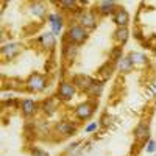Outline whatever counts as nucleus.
<instances>
[{
  "mask_svg": "<svg viewBox=\"0 0 156 156\" xmlns=\"http://www.w3.org/2000/svg\"><path fill=\"white\" fill-rule=\"evenodd\" d=\"M128 56H129V59L133 61V64H145L148 61L147 56L144 53H140V51H131Z\"/></svg>",
  "mask_w": 156,
  "mask_h": 156,
  "instance_id": "obj_21",
  "label": "nucleus"
},
{
  "mask_svg": "<svg viewBox=\"0 0 156 156\" xmlns=\"http://www.w3.org/2000/svg\"><path fill=\"white\" fill-rule=\"evenodd\" d=\"M55 129L59 133V134H62V136H70V134H73L75 131H76V126L75 125H72L70 122H58L56 125H55Z\"/></svg>",
  "mask_w": 156,
  "mask_h": 156,
  "instance_id": "obj_13",
  "label": "nucleus"
},
{
  "mask_svg": "<svg viewBox=\"0 0 156 156\" xmlns=\"http://www.w3.org/2000/svg\"><path fill=\"white\" fill-rule=\"evenodd\" d=\"M154 53H156V50H154Z\"/></svg>",
  "mask_w": 156,
  "mask_h": 156,
  "instance_id": "obj_31",
  "label": "nucleus"
},
{
  "mask_svg": "<svg viewBox=\"0 0 156 156\" xmlns=\"http://www.w3.org/2000/svg\"><path fill=\"white\" fill-rule=\"evenodd\" d=\"M112 122H114V117L109 115L108 112H105L101 115V119H100V125H103V126H109Z\"/></svg>",
  "mask_w": 156,
  "mask_h": 156,
  "instance_id": "obj_25",
  "label": "nucleus"
},
{
  "mask_svg": "<svg viewBox=\"0 0 156 156\" xmlns=\"http://www.w3.org/2000/svg\"><path fill=\"white\" fill-rule=\"evenodd\" d=\"M62 16L59 14V12H53V14H50L48 16V23H50V27H51V33H53L55 36L59 34L61 28H62Z\"/></svg>",
  "mask_w": 156,
  "mask_h": 156,
  "instance_id": "obj_8",
  "label": "nucleus"
},
{
  "mask_svg": "<svg viewBox=\"0 0 156 156\" xmlns=\"http://www.w3.org/2000/svg\"><path fill=\"white\" fill-rule=\"evenodd\" d=\"M154 156H156V153H154Z\"/></svg>",
  "mask_w": 156,
  "mask_h": 156,
  "instance_id": "obj_32",
  "label": "nucleus"
},
{
  "mask_svg": "<svg viewBox=\"0 0 156 156\" xmlns=\"http://www.w3.org/2000/svg\"><path fill=\"white\" fill-rule=\"evenodd\" d=\"M133 36H134L136 39H139V41L142 39V34H140V31H139L137 28H134V31H133Z\"/></svg>",
  "mask_w": 156,
  "mask_h": 156,
  "instance_id": "obj_29",
  "label": "nucleus"
},
{
  "mask_svg": "<svg viewBox=\"0 0 156 156\" xmlns=\"http://www.w3.org/2000/svg\"><path fill=\"white\" fill-rule=\"evenodd\" d=\"M39 41H41V44H42L45 48H50V50H51V48L55 47V34H53V33H44Z\"/></svg>",
  "mask_w": 156,
  "mask_h": 156,
  "instance_id": "obj_19",
  "label": "nucleus"
},
{
  "mask_svg": "<svg viewBox=\"0 0 156 156\" xmlns=\"http://www.w3.org/2000/svg\"><path fill=\"white\" fill-rule=\"evenodd\" d=\"M27 89L30 90V92H41V90L45 89L47 83H45V78L42 75H39V73H31L30 78L27 80Z\"/></svg>",
  "mask_w": 156,
  "mask_h": 156,
  "instance_id": "obj_2",
  "label": "nucleus"
},
{
  "mask_svg": "<svg viewBox=\"0 0 156 156\" xmlns=\"http://www.w3.org/2000/svg\"><path fill=\"white\" fill-rule=\"evenodd\" d=\"M31 12H33L34 16H37V17H45L47 8H45L44 3H41V2H34V3L31 5Z\"/></svg>",
  "mask_w": 156,
  "mask_h": 156,
  "instance_id": "obj_20",
  "label": "nucleus"
},
{
  "mask_svg": "<svg viewBox=\"0 0 156 156\" xmlns=\"http://www.w3.org/2000/svg\"><path fill=\"white\" fill-rule=\"evenodd\" d=\"M133 67H134V64H133L131 59H129V56H122L119 61H117V69H119L120 72H123V73L131 72Z\"/></svg>",
  "mask_w": 156,
  "mask_h": 156,
  "instance_id": "obj_17",
  "label": "nucleus"
},
{
  "mask_svg": "<svg viewBox=\"0 0 156 156\" xmlns=\"http://www.w3.org/2000/svg\"><path fill=\"white\" fill-rule=\"evenodd\" d=\"M78 55V47L75 44H70L67 39H64L62 44V58L66 61H73Z\"/></svg>",
  "mask_w": 156,
  "mask_h": 156,
  "instance_id": "obj_7",
  "label": "nucleus"
},
{
  "mask_svg": "<svg viewBox=\"0 0 156 156\" xmlns=\"http://www.w3.org/2000/svg\"><path fill=\"white\" fill-rule=\"evenodd\" d=\"M76 5H78V2H75V0H61V2H59V6L64 8L66 11H75V9H78Z\"/></svg>",
  "mask_w": 156,
  "mask_h": 156,
  "instance_id": "obj_24",
  "label": "nucleus"
},
{
  "mask_svg": "<svg viewBox=\"0 0 156 156\" xmlns=\"http://www.w3.org/2000/svg\"><path fill=\"white\" fill-rule=\"evenodd\" d=\"M98 125H100L98 122H92V123H89V125L84 128V133H87V134H89V133L97 131V129H98Z\"/></svg>",
  "mask_w": 156,
  "mask_h": 156,
  "instance_id": "obj_27",
  "label": "nucleus"
},
{
  "mask_svg": "<svg viewBox=\"0 0 156 156\" xmlns=\"http://www.w3.org/2000/svg\"><path fill=\"white\" fill-rule=\"evenodd\" d=\"M30 153H31V156H48L47 151H44V150H41V148H31Z\"/></svg>",
  "mask_w": 156,
  "mask_h": 156,
  "instance_id": "obj_28",
  "label": "nucleus"
},
{
  "mask_svg": "<svg viewBox=\"0 0 156 156\" xmlns=\"http://www.w3.org/2000/svg\"><path fill=\"white\" fill-rule=\"evenodd\" d=\"M122 56H123L122 47H114V48L109 51V61H111V62H115V64H117V61H119Z\"/></svg>",
  "mask_w": 156,
  "mask_h": 156,
  "instance_id": "obj_22",
  "label": "nucleus"
},
{
  "mask_svg": "<svg viewBox=\"0 0 156 156\" xmlns=\"http://www.w3.org/2000/svg\"><path fill=\"white\" fill-rule=\"evenodd\" d=\"M101 90H103V83L101 81H94V84L90 86V89L87 90V94L89 95H92V97H98L100 94H101Z\"/></svg>",
  "mask_w": 156,
  "mask_h": 156,
  "instance_id": "obj_23",
  "label": "nucleus"
},
{
  "mask_svg": "<svg viewBox=\"0 0 156 156\" xmlns=\"http://www.w3.org/2000/svg\"><path fill=\"white\" fill-rule=\"evenodd\" d=\"M72 84L76 87V89H81V90H87L90 89V86L94 84V80L90 78L89 75H84V73H76L73 75L72 78Z\"/></svg>",
  "mask_w": 156,
  "mask_h": 156,
  "instance_id": "obj_3",
  "label": "nucleus"
},
{
  "mask_svg": "<svg viewBox=\"0 0 156 156\" xmlns=\"http://www.w3.org/2000/svg\"><path fill=\"white\" fill-rule=\"evenodd\" d=\"M112 20L119 25V27H126L128 22H129V16L123 8H117V11L112 14Z\"/></svg>",
  "mask_w": 156,
  "mask_h": 156,
  "instance_id": "obj_12",
  "label": "nucleus"
},
{
  "mask_svg": "<svg viewBox=\"0 0 156 156\" xmlns=\"http://www.w3.org/2000/svg\"><path fill=\"white\" fill-rule=\"evenodd\" d=\"M75 86L69 81H62L58 86V98L59 100H70L75 95Z\"/></svg>",
  "mask_w": 156,
  "mask_h": 156,
  "instance_id": "obj_5",
  "label": "nucleus"
},
{
  "mask_svg": "<svg viewBox=\"0 0 156 156\" xmlns=\"http://www.w3.org/2000/svg\"><path fill=\"white\" fill-rule=\"evenodd\" d=\"M128 37H129V31H128L126 27H119L114 31V39L119 44H125L128 41Z\"/></svg>",
  "mask_w": 156,
  "mask_h": 156,
  "instance_id": "obj_18",
  "label": "nucleus"
},
{
  "mask_svg": "<svg viewBox=\"0 0 156 156\" xmlns=\"http://www.w3.org/2000/svg\"><path fill=\"white\" fill-rule=\"evenodd\" d=\"M112 70H114V62H111V61H106V62L98 69V76H100L101 83L106 81L108 78L112 75Z\"/></svg>",
  "mask_w": 156,
  "mask_h": 156,
  "instance_id": "obj_16",
  "label": "nucleus"
},
{
  "mask_svg": "<svg viewBox=\"0 0 156 156\" xmlns=\"http://www.w3.org/2000/svg\"><path fill=\"white\" fill-rule=\"evenodd\" d=\"M145 151L147 153H156V140L150 139L147 142V145H145Z\"/></svg>",
  "mask_w": 156,
  "mask_h": 156,
  "instance_id": "obj_26",
  "label": "nucleus"
},
{
  "mask_svg": "<svg viewBox=\"0 0 156 156\" xmlns=\"http://www.w3.org/2000/svg\"><path fill=\"white\" fill-rule=\"evenodd\" d=\"M117 3L115 2H98L97 3V12H100V14H103V16H108V14H111V12H115L117 11Z\"/></svg>",
  "mask_w": 156,
  "mask_h": 156,
  "instance_id": "obj_14",
  "label": "nucleus"
},
{
  "mask_svg": "<svg viewBox=\"0 0 156 156\" xmlns=\"http://www.w3.org/2000/svg\"><path fill=\"white\" fill-rule=\"evenodd\" d=\"M58 97L55 98V97H50V98H47V100H44L42 101V105H41V109L45 112V114H55V111L58 109Z\"/></svg>",
  "mask_w": 156,
  "mask_h": 156,
  "instance_id": "obj_15",
  "label": "nucleus"
},
{
  "mask_svg": "<svg viewBox=\"0 0 156 156\" xmlns=\"http://www.w3.org/2000/svg\"><path fill=\"white\" fill-rule=\"evenodd\" d=\"M148 87L153 90V94L156 95V80H153V81H151V84H148Z\"/></svg>",
  "mask_w": 156,
  "mask_h": 156,
  "instance_id": "obj_30",
  "label": "nucleus"
},
{
  "mask_svg": "<svg viewBox=\"0 0 156 156\" xmlns=\"http://www.w3.org/2000/svg\"><path fill=\"white\" fill-rule=\"evenodd\" d=\"M2 53H3L8 59L16 58V56L20 53V44H17V42H9V44L3 45V47H2Z\"/></svg>",
  "mask_w": 156,
  "mask_h": 156,
  "instance_id": "obj_10",
  "label": "nucleus"
},
{
  "mask_svg": "<svg viewBox=\"0 0 156 156\" xmlns=\"http://www.w3.org/2000/svg\"><path fill=\"white\" fill-rule=\"evenodd\" d=\"M66 39L70 44L78 45V44L84 42L87 39V30L83 28L81 25H72V27L67 30V33H66Z\"/></svg>",
  "mask_w": 156,
  "mask_h": 156,
  "instance_id": "obj_1",
  "label": "nucleus"
},
{
  "mask_svg": "<svg viewBox=\"0 0 156 156\" xmlns=\"http://www.w3.org/2000/svg\"><path fill=\"white\" fill-rule=\"evenodd\" d=\"M78 22L83 28L92 30L97 25V17L92 11H80V16H78Z\"/></svg>",
  "mask_w": 156,
  "mask_h": 156,
  "instance_id": "obj_4",
  "label": "nucleus"
},
{
  "mask_svg": "<svg viewBox=\"0 0 156 156\" xmlns=\"http://www.w3.org/2000/svg\"><path fill=\"white\" fill-rule=\"evenodd\" d=\"M92 114H94V105L90 101H84V103H81V105H78L75 108V115L81 120L89 119Z\"/></svg>",
  "mask_w": 156,
  "mask_h": 156,
  "instance_id": "obj_6",
  "label": "nucleus"
},
{
  "mask_svg": "<svg viewBox=\"0 0 156 156\" xmlns=\"http://www.w3.org/2000/svg\"><path fill=\"white\" fill-rule=\"evenodd\" d=\"M150 136V126L147 122H140L136 129H134V137L139 140V142H145Z\"/></svg>",
  "mask_w": 156,
  "mask_h": 156,
  "instance_id": "obj_9",
  "label": "nucleus"
},
{
  "mask_svg": "<svg viewBox=\"0 0 156 156\" xmlns=\"http://www.w3.org/2000/svg\"><path fill=\"white\" fill-rule=\"evenodd\" d=\"M20 109H22V112H23L25 117H31V115H34L36 111H37V103H36L34 100L27 98V100H23V101H22Z\"/></svg>",
  "mask_w": 156,
  "mask_h": 156,
  "instance_id": "obj_11",
  "label": "nucleus"
}]
</instances>
